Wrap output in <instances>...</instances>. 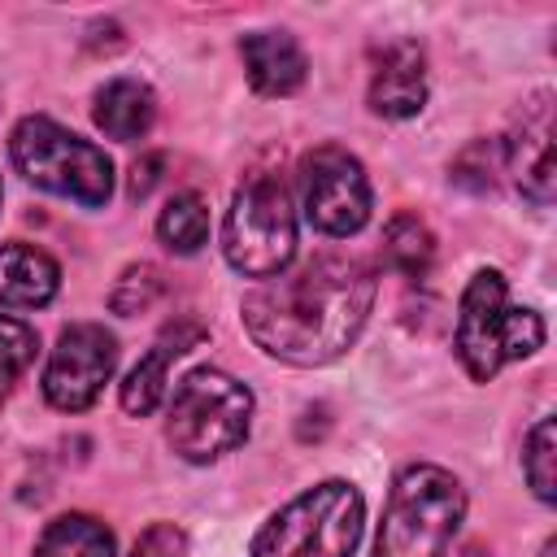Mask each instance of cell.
I'll return each instance as SVG.
<instances>
[{"label":"cell","mask_w":557,"mask_h":557,"mask_svg":"<svg viewBox=\"0 0 557 557\" xmlns=\"http://www.w3.org/2000/svg\"><path fill=\"white\" fill-rule=\"evenodd\" d=\"M35 348H39L35 331L26 322L0 313V396L26 374V366L35 361Z\"/></svg>","instance_id":"cell-21"},{"label":"cell","mask_w":557,"mask_h":557,"mask_svg":"<svg viewBox=\"0 0 557 557\" xmlns=\"http://www.w3.org/2000/svg\"><path fill=\"white\" fill-rule=\"evenodd\" d=\"M35 557H113V531L91 513H65L44 527Z\"/></svg>","instance_id":"cell-16"},{"label":"cell","mask_w":557,"mask_h":557,"mask_svg":"<svg viewBox=\"0 0 557 557\" xmlns=\"http://www.w3.org/2000/svg\"><path fill=\"white\" fill-rule=\"evenodd\" d=\"M553 548H557V544H553V540H548V544H544V557H553Z\"/></svg>","instance_id":"cell-25"},{"label":"cell","mask_w":557,"mask_h":557,"mask_svg":"<svg viewBox=\"0 0 557 557\" xmlns=\"http://www.w3.org/2000/svg\"><path fill=\"white\" fill-rule=\"evenodd\" d=\"M222 252L248 278H274L296 257V209L278 174H252L222 222Z\"/></svg>","instance_id":"cell-7"},{"label":"cell","mask_w":557,"mask_h":557,"mask_svg":"<svg viewBox=\"0 0 557 557\" xmlns=\"http://www.w3.org/2000/svg\"><path fill=\"white\" fill-rule=\"evenodd\" d=\"M374 305V274L348 257H313L244 296V326L278 361L326 366L352 348Z\"/></svg>","instance_id":"cell-1"},{"label":"cell","mask_w":557,"mask_h":557,"mask_svg":"<svg viewBox=\"0 0 557 557\" xmlns=\"http://www.w3.org/2000/svg\"><path fill=\"white\" fill-rule=\"evenodd\" d=\"M366 505L344 479H326L287 500L252 540V557H352L361 544Z\"/></svg>","instance_id":"cell-4"},{"label":"cell","mask_w":557,"mask_h":557,"mask_svg":"<svg viewBox=\"0 0 557 557\" xmlns=\"http://www.w3.org/2000/svg\"><path fill=\"white\" fill-rule=\"evenodd\" d=\"M91 117H96V126H100L109 139L131 144V139H139V135H148V126H152V117H157V96H152V87L139 83V78H113V83H104V87L96 91Z\"/></svg>","instance_id":"cell-15"},{"label":"cell","mask_w":557,"mask_h":557,"mask_svg":"<svg viewBox=\"0 0 557 557\" xmlns=\"http://www.w3.org/2000/svg\"><path fill=\"white\" fill-rule=\"evenodd\" d=\"M426 104V57L413 39H396L383 48L370 74V109L379 117H413Z\"/></svg>","instance_id":"cell-11"},{"label":"cell","mask_w":557,"mask_h":557,"mask_svg":"<svg viewBox=\"0 0 557 557\" xmlns=\"http://www.w3.org/2000/svg\"><path fill=\"white\" fill-rule=\"evenodd\" d=\"M183 548H187V535L174 522H152L131 544V557H183Z\"/></svg>","instance_id":"cell-23"},{"label":"cell","mask_w":557,"mask_h":557,"mask_svg":"<svg viewBox=\"0 0 557 557\" xmlns=\"http://www.w3.org/2000/svg\"><path fill=\"white\" fill-rule=\"evenodd\" d=\"M305 218L322 235H357L370 222V178L361 161L335 144L313 148L300 161Z\"/></svg>","instance_id":"cell-8"},{"label":"cell","mask_w":557,"mask_h":557,"mask_svg":"<svg viewBox=\"0 0 557 557\" xmlns=\"http://www.w3.org/2000/svg\"><path fill=\"white\" fill-rule=\"evenodd\" d=\"M13 165L26 183L78 200L87 209H100L113 196V161L91 139H78L74 131L57 126L52 117H22L9 139Z\"/></svg>","instance_id":"cell-5"},{"label":"cell","mask_w":557,"mask_h":557,"mask_svg":"<svg viewBox=\"0 0 557 557\" xmlns=\"http://www.w3.org/2000/svg\"><path fill=\"white\" fill-rule=\"evenodd\" d=\"M248 418H252V392L239 379L200 366L174 387L165 435L183 461L200 466L239 448L248 435Z\"/></svg>","instance_id":"cell-6"},{"label":"cell","mask_w":557,"mask_h":557,"mask_svg":"<svg viewBox=\"0 0 557 557\" xmlns=\"http://www.w3.org/2000/svg\"><path fill=\"white\" fill-rule=\"evenodd\" d=\"M113 366H117V339L100 322L65 326L52 357H48V370H44L48 405L61 413L87 409L104 392V383L113 379Z\"/></svg>","instance_id":"cell-9"},{"label":"cell","mask_w":557,"mask_h":557,"mask_svg":"<svg viewBox=\"0 0 557 557\" xmlns=\"http://www.w3.org/2000/svg\"><path fill=\"white\" fill-rule=\"evenodd\" d=\"M553 453H557V431H553V418H540V422H535V431L527 435L522 470H527L531 492H535L544 505L553 500Z\"/></svg>","instance_id":"cell-22"},{"label":"cell","mask_w":557,"mask_h":557,"mask_svg":"<svg viewBox=\"0 0 557 557\" xmlns=\"http://www.w3.org/2000/svg\"><path fill=\"white\" fill-rule=\"evenodd\" d=\"M157 235H161V244H165L170 252H178V257L200 252L205 239H209V209H205V200H200L196 191H178V196L161 209Z\"/></svg>","instance_id":"cell-18"},{"label":"cell","mask_w":557,"mask_h":557,"mask_svg":"<svg viewBox=\"0 0 557 557\" xmlns=\"http://www.w3.org/2000/svg\"><path fill=\"white\" fill-rule=\"evenodd\" d=\"M161 292H165L161 270H157V265H148V261H139V265H126V270H122V278H117V283H113V292H109V305H113V313L135 318V313L152 309Z\"/></svg>","instance_id":"cell-19"},{"label":"cell","mask_w":557,"mask_h":557,"mask_svg":"<svg viewBox=\"0 0 557 557\" xmlns=\"http://www.w3.org/2000/svg\"><path fill=\"white\" fill-rule=\"evenodd\" d=\"M239 57H244L248 83L261 96H292L309 74V61H305L300 44L287 30H252V35H244L239 39Z\"/></svg>","instance_id":"cell-13"},{"label":"cell","mask_w":557,"mask_h":557,"mask_svg":"<svg viewBox=\"0 0 557 557\" xmlns=\"http://www.w3.org/2000/svg\"><path fill=\"white\" fill-rule=\"evenodd\" d=\"M200 339H205V326H200V322H191V318L170 322V326L161 331L157 348H152V352H148V357L126 374V383H122V409H126V413H135V418L152 413V409L161 405V396H165L170 361H174V357H183V352H191Z\"/></svg>","instance_id":"cell-12"},{"label":"cell","mask_w":557,"mask_h":557,"mask_svg":"<svg viewBox=\"0 0 557 557\" xmlns=\"http://www.w3.org/2000/svg\"><path fill=\"white\" fill-rule=\"evenodd\" d=\"M383 261L405 278H426L435 265V235L418 213H396L383 231Z\"/></svg>","instance_id":"cell-17"},{"label":"cell","mask_w":557,"mask_h":557,"mask_svg":"<svg viewBox=\"0 0 557 557\" xmlns=\"http://www.w3.org/2000/svg\"><path fill=\"white\" fill-rule=\"evenodd\" d=\"M505 170V148L496 139H474L457 152L453 161V183L470 187V191H492L496 187V174Z\"/></svg>","instance_id":"cell-20"},{"label":"cell","mask_w":557,"mask_h":557,"mask_svg":"<svg viewBox=\"0 0 557 557\" xmlns=\"http://www.w3.org/2000/svg\"><path fill=\"white\" fill-rule=\"evenodd\" d=\"M453 344L470 379L487 383L505 361H522L535 348H544V322L540 313L509 305L505 278L496 270H479L461 292Z\"/></svg>","instance_id":"cell-3"},{"label":"cell","mask_w":557,"mask_h":557,"mask_svg":"<svg viewBox=\"0 0 557 557\" xmlns=\"http://www.w3.org/2000/svg\"><path fill=\"white\" fill-rule=\"evenodd\" d=\"M157 178H161V152L139 157V161L131 165V196H135V200H139V196H148V191L157 187Z\"/></svg>","instance_id":"cell-24"},{"label":"cell","mask_w":557,"mask_h":557,"mask_svg":"<svg viewBox=\"0 0 557 557\" xmlns=\"http://www.w3.org/2000/svg\"><path fill=\"white\" fill-rule=\"evenodd\" d=\"M461 518V483L444 466H409L387 492L374 557H444Z\"/></svg>","instance_id":"cell-2"},{"label":"cell","mask_w":557,"mask_h":557,"mask_svg":"<svg viewBox=\"0 0 557 557\" xmlns=\"http://www.w3.org/2000/svg\"><path fill=\"white\" fill-rule=\"evenodd\" d=\"M553 96L540 91L527 109H522V126L505 148V165L513 170V183L527 200L548 205L553 200V178H557V161H553Z\"/></svg>","instance_id":"cell-10"},{"label":"cell","mask_w":557,"mask_h":557,"mask_svg":"<svg viewBox=\"0 0 557 557\" xmlns=\"http://www.w3.org/2000/svg\"><path fill=\"white\" fill-rule=\"evenodd\" d=\"M61 270L35 244H0V300L13 309H39L57 296Z\"/></svg>","instance_id":"cell-14"}]
</instances>
